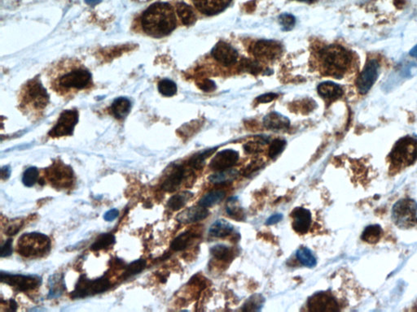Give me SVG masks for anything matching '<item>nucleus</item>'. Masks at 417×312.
<instances>
[{"label": "nucleus", "mask_w": 417, "mask_h": 312, "mask_svg": "<svg viewBox=\"0 0 417 312\" xmlns=\"http://www.w3.org/2000/svg\"><path fill=\"white\" fill-rule=\"evenodd\" d=\"M279 22L284 30H290L294 26L296 20L292 15L284 13V14L280 15L279 17Z\"/></svg>", "instance_id": "nucleus-42"}, {"label": "nucleus", "mask_w": 417, "mask_h": 312, "mask_svg": "<svg viewBox=\"0 0 417 312\" xmlns=\"http://www.w3.org/2000/svg\"><path fill=\"white\" fill-rule=\"evenodd\" d=\"M11 175V169L9 167H3L2 168V178L3 179H8Z\"/></svg>", "instance_id": "nucleus-51"}, {"label": "nucleus", "mask_w": 417, "mask_h": 312, "mask_svg": "<svg viewBox=\"0 0 417 312\" xmlns=\"http://www.w3.org/2000/svg\"><path fill=\"white\" fill-rule=\"evenodd\" d=\"M292 219V226L293 230L299 234H306L311 228V213L304 207H295L291 213Z\"/></svg>", "instance_id": "nucleus-17"}, {"label": "nucleus", "mask_w": 417, "mask_h": 312, "mask_svg": "<svg viewBox=\"0 0 417 312\" xmlns=\"http://www.w3.org/2000/svg\"><path fill=\"white\" fill-rule=\"evenodd\" d=\"M263 125L272 131L286 130L290 126V121L280 113H272L264 117Z\"/></svg>", "instance_id": "nucleus-21"}, {"label": "nucleus", "mask_w": 417, "mask_h": 312, "mask_svg": "<svg viewBox=\"0 0 417 312\" xmlns=\"http://www.w3.org/2000/svg\"><path fill=\"white\" fill-rule=\"evenodd\" d=\"M111 287V282L106 276H101L97 279H88L86 275H82L78 279L75 289L72 292L71 298H84L89 296L102 294Z\"/></svg>", "instance_id": "nucleus-7"}, {"label": "nucleus", "mask_w": 417, "mask_h": 312, "mask_svg": "<svg viewBox=\"0 0 417 312\" xmlns=\"http://www.w3.org/2000/svg\"><path fill=\"white\" fill-rule=\"evenodd\" d=\"M48 178L51 184L58 188H66L71 185L74 174L71 167L62 163H56L48 169Z\"/></svg>", "instance_id": "nucleus-14"}, {"label": "nucleus", "mask_w": 417, "mask_h": 312, "mask_svg": "<svg viewBox=\"0 0 417 312\" xmlns=\"http://www.w3.org/2000/svg\"><path fill=\"white\" fill-rule=\"evenodd\" d=\"M176 12L184 25H191L194 24L196 17L194 11L189 5L185 3H178L176 6Z\"/></svg>", "instance_id": "nucleus-28"}, {"label": "nucleus", "mask_w": 417, "mask_h": 312, "mask_svg": "<svg viewBox=\"0 0 417 312\" xmlns=\"http://www.w3.org/2000/svg\"><path fill=\"white\" fill-rule=\"evenodd\" d=\"M211 55L223 65H231L237 61V51L228 43L224 42H219L217 43L212 49Z\"/></svg>", "instance_id": "nucleus-16"}, {"label": "nucleus", "mask_w": 417, "mask_h": 312, "mask_svg": "<svg viewBox=\"0 0 417 312\" xmlns=\"http://www.w3.org/2000/svg\"><path fill=\"white\" fill-rule=\"evenodd\" d=\"M234 230L233 225L225 220H218L211 225L208 229V234L212 237H222L229 236Z\"/></svg>", "instance_id": "nucleus-24"}, {"label": "nucleus", "mask_w": 417, "mask_h": 312, "mask_svg": "<svg viewBox=\"0 0 417 312\" xmlns=\"http://www.w3.org/2000/svg\"><path fill=\"white\" fill-rule=\"evenodd\" d=\"M197 86L204 92H212L216 89V85L213 81L210 79H200L196 82Z\"/></svg>", "instance_id": "nucleus-44"}, {"label": "nucleus", "mask_w": 417, "mask_h": 312, "mask_svg": "<svg viewBox=\"0 0 417 312\" xmlns=\"http://www.w3.org/2000/svg\"><path fill=\"white\" fill-rule=\"evenodd\" d=\"M186 177V168L182 164L174 165L170 170V174L166 176L162 184V189L164 191L172 193L175 191L184 182Z\"/></svg>", "instance_id": "nucleus-18"}, {"label": "nucleus", "mask_w": 417, "mask_h": 312, "mask_svg": "<svg viewBox=\"0 0 417 312\" xmlns=\"http://www.w3.org/2000/svg\"><path fill=\"white\" fill-rule=\"evenodd\" d=\"M383 230L378 225H369L364 229L362 233V239L366 242L374 244L380 240L382 236Z\"/></svg>", "instance_id": "nucleus-32"}, {"label": "nucleus", "mask_w": 417, "mask_h": 312, "mask_svg": "<svg viewBox=\"0 0 417 312\" xmlns=\"http://www.w3.org/2000/svg\"><path fill=\"white\" fill-rule=\"evenodd\" d=\"M308 308L313 312H334L340 310L338 301L326 292H319L311 296L308 300Z\"/></svg>", "instance_id": "nucleus-11"}, {"label": "nucleus", "mask_w": 417, "mask_h": 312, "mask_svg": "<svg viewBox=\"0 0 417 312\" xmlns=\"http://www.w3.org/2000/svg\"><path fill=\"white\" fill-rule=\"evenodd\" d=\"M286 147V141L282 139H276L272 142L269 148V156L272 159H276L277 156L282 153L284 148Z\"/></svg>", "instance_id": "nucleus-40"}, {"label": "nucleus", "mask_w": 417, "mask_h": 312, "mask_svg": "<svg viewBox=\"0 0 417 312\" xmlns=\"http://www.w3.org/2000/svg\"><path fill=\"white\" fill-rule=\"evenodd\" d=\"M261 144H262V143L250 142V143H246V145L244 146V148H245V151H246L247 153H258L259 151H262V149H261Z\"/></svg>", "instance_id": "nucleus-45"}, {"label": "nucleus", "mask_w": 417, "mask_h": 312, "mask_svg": "<svg viewBox=\"0 0 417 312\" xmlns=\"http://www.w3.org/2000/svg\"><path fill=\"white\" fill-rule=\"evenodd\" d=\"M239 159V153L234 150L227 149L219 151L211 160L210 167L214 171L230 169Z\"/></svg>", "instance_id": "nucleus-15"}, {"label": "nucleus", "mask_w": 417, "mask_h": 312, "mask_svg": "<svg viewBox=\"0 0 417 312\" xmlns=\"http://www.w3.org/2000/svg\"><path fill=\"white\" fill-rule=\"evenodd\" d=\"M21 225L20 224H14L13 225H11L9 227L7 233L8 235H15L18 233L20 229H21Z\"/></svg>", "instance_id": "nucleus-50"}, {"label": "nucleus", "mask_w": 417, "mask_h": 312, "mask_svg": "<svg viewBox=\"0 0 417 312\" xmlns=\"http://www.w3.org/2000/svg\"><path fill=\"white\" fill-rule=\"evenodd\" d=\"M410 55L412 57H417V45L413 47L412 49L410 51Z\"/></svg>", "instance_id": "nucleus-53"}, {"label": "nucleus", "mask_w": 417, "mask_h": 312, "mask_svg": "<svg viewBox=\"0 0 417 312\" xmlns=\"http://www.w3.org/2000/svg\"><path fill=\"white\" fill-rule=\"evenodd\" d=\"M296 258L299 263L307 267H314L317 264V260L311 250L307 247H301L296 252Z\"/></svg>", "instance_id": "nucleus-31"}, {"label": "nucleus", "mask_w": 417, "mask_h": 312, "mask_svg": "<svg viewBox=\"0 0 417 312\" xmlns=\"http://www.w3.org/2000/svg\"><path fill=\"white\" fill-rule=\"evenodd\" d=\"M241 70L242 71L246 72V73H250L252 74H257L261 72L262 67L259 65V63L255 60H251V59H245L241 62L240 64Z\"/></svg>", "instance_id": "nucleus-39"}, {"label": "nucleus", "mask_w": 417, "mask_h": 312, "mask_svg": "<svg viewBox=\"0 0 417 312\" xmlns=\"http://www.w3.org/2000/svg\"><path fill=\"white\" fill-rule=\"evenodd\" d=\"M239 176V171L235 169L223 170L216 171L215 174H211L208 177V181L215 185H223V184L231 183L234 182Z\"/></svg>", "instance_id": "nucleus-25"}, {"label": "nucleus", "mask_w": 417, "mask_h": 312, "mask_svg": "<svg viewBox=\"0 0 417 312\" xmlns=\"http://www.w3.org/2000/svg\"><path fill=\"white\" fill-rule=\"evenodd\" d=\"M278 97V94L276 93H267V94H262L259 96L257 98V101L259 103H266V102H270L273 100L276 99Z\"/></svg>", "instance_id": "nucleus-47"}, {"label": "nucleus", "mask_w": 417, "mask_h": 312, "mask_svg": "<svg viewBox=\"0 0 417 312\" xmlns=\"http://www.w3.org/2000/svg\"><path fill=\"white\" fill-rule=\"evenodd\" d=\"M379 63L376 59H371L367 63L359 76L356 85L360 94H367L376 82L378 77Z\"/></svg>", "instance_id": "nucleus-13"}, {"label": "nucleus", "mask_w": 417, "mask_h": 312, "mask_svg": "<svg viewBox=\"0 0 417 312\" xmlns=\"http://www.w3.org/2000/svg\"><path fill=\"white\" fill-rule=\"evenodd\" d=\"M297 1H300V2L307 3V4H313V3L316 2L317 0H297Z\"/></svg>", "instance_id": "nucleus-55"}, {"label": "nucleus", "mask_w": 417, "mask_h": 312, "mask_svg": "<svg viewBox=\"0 0 417 312\" xmlns=\"http://www.w3.org/2000/svg\"><path fill=\"white\" fill-rule=\"evenodd\" d=\"M116 241L114 235L112 233H104L99 236L94 243L91 246V250L93 251H99L101 250L107 249L112 247Z\"/></svg>", "instance_id": "nucleus-34"}, {"label": "nucleus", "mask_w": 417, "mask_h": 312, "mask_svg": "<svg viewBox=\"0 0 417 312\" xmlns=\"http://www.w3.org/2000/svg\"><path fill=\"white\" fill-rule=\"evenodd\" d=\"M323 67L327 74L340 77L346 71L350 63V55L344 47L338 45L326 47L319 52Z\"/></svg>", "instance_id": "nucleus-4"}, {"label": "nucleus", "mask_w": 417, "mask_h": 312, "mask_svg": "<svg viewBox=\"0 0 417 312\" xmlns=\"http://www.w3.org/2000/svg\"><path fill=\"white\" fill-rule=\"evenodd\" d=\"M100 1L101 0H86V2L87 3L88 5H92V6L97 5Z\"/></svg>", "instance_id": "nucleus-54"}, {"label": "nucleus", "mask_w": 417, "mask_h": 312, "mask_svg": "<svg viewBox=\"0 0 417 312\" xmlns=\"http://www.w3.org/2000/svg\"><path fill=\"white\" fill-rule=\"evenodd\" d=\"M252 52L257 59L274 60L282 53V46L274 40H259L252 47Z\"/></svg>", "instance_id": "nucleus-12"}, {"label": "nucleus", "mask_w": 417, "mask_h": 312, "mask_svg": "<svg viewBox=\"0 0 417 312\" xmlns=\"http://www.w3.org/2000/svg\"><path fill=\"white\" fill-rule=\"evenodd\" d=\"M211 255L217 260L228 261L233 259V251L231 247L223 244L214 246L211 250Z\"/></svg>", "instance_id": "nucleus-33"}, {"label": "nucleus", "mask_w": 417, "mask_h": 312, "mask_svg": "<svg viewBox=\"0 0 417 312\" xmlns=\"http://www.w3.org/2000/svg\"><path fill=\"white\" fill-rule=\"evenodd\" d=\"M20 100L21 110L35 114L45 109L49 101V96L39 80L34 79L23 88Z\"/></svg>", "instance_id": "nucleus-3"}, {"label": "nucleus", "mask_w": 417, "mask_h": 312, "mask_svg": "<svg viewBox=\"0 0 417 312\" xmlns=\"http://www.w3.org/2000/svg\"><path fill=\"white\" fill-rule=\"evenodd\" d=\"M9 306H10L11 310H17V302H15L14 300H10V302H9Z\"/></svg>", "instance_id": "nucleus-52"}, {"label": "nucleus", "mask_w": 417, "mask_h": 312, "mask_svg": "<svg viewBox=\"0 0 417 312\" xmlns=\"http://www.w3.org/2000/svg\"><path fill=\"white\" fill-rule=\"evenodd\" d=\"M119 212L117 209H111L108 211L104 216V219L106 221H113V220L118 217Z\"/></svg>", "instance_id": "nucleus-49"}, {"label": "nucleus", "mask_w": 417, "mask_h": 312, "mask_svg": "<svg viewBox=\"0 0 417 312\" xmlns=\"http://www.w3.org/2000/svg\"><path fill=\"white\" fill-rule=\"evenodd\" d=\"M50 85L62 96H71L92 86V74L76 59H64L49 73Z\"/></svg>", "instance_id": "nucleus-1"}, {"label": "nucleus", "mask_w": 417, "mask_h": 312, "mask_svg": "<svg viewBox=\"0 0 417 312\" xmlns=\"http://www.w3.org/2000/svg\"><path fill=\"white\" fill-rule=\"evenodd\" d=\"M158 90L162 95L171 97L177 93V86L170 80L164 79L158 84Z\"/></svg>", "instance_id": "nucleus-37"}, {"label": "nucleus", "mask_w": 417, "mask_h": 312, "mask_svg": "<svg viewBox=\"0 0 417 312\" xmlns=\"http://www.w3.org/2000/svg\"><path fill=\"white\" fill-rule=\"evenodd\" d=\"M39 178V170L37 167H31L25 170L23 174L22 182L26 187L35 186Z\"/></svg>", "instance_id": "nucleus-38"}, {"label": "nucleus", "mask_w": 417, "mask_h": 312, "mask_svg": "<svg viewBox=\"0 0 417 312\" xmlns=\"http://www.w3.org/2000/svg\"><path fill=\"white\" fill-rule=\"evenodd\" d=\"M131 110V102L126 98H118L115 100L111 107L113 116L117 119L125 118Z\"/></svg>", "instance_id": "nucleus-30"}, {"label": "nucleus", "mask_w": 417, "mask_h": 312, "mask_svg": "<svg viewBox=\"0 0 417 312\" xmlns=\"http://www.w3.org/2000/svg\"><path fill=\"white\" fill-rule=\"evenodd\" d=\"M283 218H284V217H283V215L280 214V213H276V214L272 215V216H271L270 217H268L267 220L266 221V225H276L277 223L282 221Z\"/></svg>", "instance_id": "nucleus-48"}, {"label": "nucleus", "mask_w": 417, "mask_h": 312, "mask_svg": "<svg viewBox=\"0 0 417 312\" xmlns=\"http://www.w3.org/2000/svg\"><path fill=\"white\" fill-rule=\"evenodd\" d=\"M318 93L322 98L332 102L342 97L343 94L342 88L332 82H325L318 86Z\"/></svg>", "instance_id": "nucleus-23"}, {"label": "nucleus", "mask_w": 417, "mask_h": 312, "mask_svg": "<svg viewBox=\"0 0 417 312\" xmlns=\"http://www.w3.org/2000/svg\"><path fill=\"white\" fill-rule=\"evenodd\" d=\"M146 264H147V263H146L145 259H143L131 262L129 265L126 267L125 271L123 274V278L128 279V278H132L134 275L140 273L145 268Z\"/></svg>", "instance_id": "nucleus-36"}, {"label": "nucleus", "mask_w": 417, "mask_h": 312, "mask_svg": "<svg viewBox=\"0 0 417 312\" xmlns=\"http://www.w3.org/2000/svg\"><path fill=\"white\" fill-rule=\"evenodd\" d=\"M78 121V113L76 110L65 111L59 116L54 128L48 134L51 137H65L73 134L74 127Z\"/></svg>", "instance_id": "nucleus-10"}, {"label": "nucleus", "mask_w": 417, "mask_h": 312, "mask_svg": "<svg viewBox=\"0 0 417 312\" xmlns=\"http://www.w3.org/2000/svg\"><path fill=\"white\" fill-rule=\"evenodd\" d=\"M13 254V240L9 239L1 248V257H9Z\"/></svg>", "instance_id": "nucleus-46"}, {"label": "nucleus", "mask_w": 417, "mask_h": 312, "mask_svg": "<svg viewBox=\"0 0 417 312\" xmlns=\"http://www.w3.org/2000/svg\"><path fill=\"white\" fill-rule=\"evenodd\" d=\"M226 213L231 218L236 221H242L246 218V214L240 204L237 197H232L227 200Z\"/></svg>", "instance_id": "nucleus-27"}, {"label": "nucleus", "mask_w": 417, "mask_h": 312, "mask_svg": "<svg viewBox=\"0 0 417 312\" xmlns=\"http://www.w3.org/2000/svg\"><path fill=\"white\" fill-rule=\"evenodd\" d=\"M192 197H193V193L191 191L185 190V191L180 192L172 196L171 198L168 200V207L172 211L180 210L188 203L189 200L192 199Z\"/></svg>", "instance_id": "nucleus-26"}, {"label": "nucleus", "mask_w": 417, "mask_h": 312, "mask_svg": "<svg viewBox=\"0 0 417 312\" xmlns=\"http://www.w3.org/2000/svg\"><path fill=\"white\" fill-rule=\"evenodd\" d=\"M264 298L261 295H254L248 300L244 306L245 310H259V307L262 306Z\"/></svg>", "instance_id": "nucleus-41"}, {"label": "nucleus", "mask_w": 417, "mask_h": 312, "mask_svg": "<svg viewBox=\"0 0 417 312\" xmlns=\"http://www.w3.org/2000/svg\"><path fill=\"white\" fill-rule=\"evenodd\" d=\"M263 167V163L260 161H254L250 163L247 167L244 169L243 174L244 177L246 178H250L252 175H254L255 172L261 169Z\"/></svg>", "instance_id": "nucleus-43"}, {"label": "nucleus", "mask_w": 417, "mask_h": 312, "mask_svg": "<svg viewBox=\"0 0 417 312\" xmlns=\"http://www.w3.org/2000/svg\"><path fill=\"white\" fill-rule=\"evenodd\" d=\"M225 192L222 190H215L204 194L198 202L199 206L208 208L214 206L223 201L225 198Z\"/></svg>", "instance_id": "nucleus-29"}, {"label": "nucleus", "mask_w": 417, "mask_h": 312, "mask_svg": "<svg viewBox=\"0 0 417 312\" xmlns=\"http://www.w3.org/2000/svg\"><path fill=\"white\" fill-rule=\"evenodd\" d=\"M51 244V240L45 234L25 233L19 238L17 251L25 258L41 257L49 252Z\"/></svg>", "instance_id": "nucleus-5"}, {"label": "nucleus", "mask_w": 417, "mask_h": 312, "mask_svg": "<svg viewBox=\"0 0 417 312\" xmlns=\"http://www.w3.org/2000/svg\"><path fill=\"white\" fill-rule=\"evenodd\" d=\"M392 220L400 229H411L417 225V202L411 198H403L392 208Z\"/></svg>", "instance_id": "nucleus-6"}, {"label": "nucleus", "mask_w": 417, "mask_h": 312, "mask_svg": "<svg viewBox=\"0 0 417 312\" xmlns=\"http://www.w3.org/2000/svg\"><path fill=\"white\" fill-rule=\"evenodd\" d=\"M216 148H212V149L205 150V151H201L200 153H197L196 155H193L189 161H188V165L191 167H193L195 169H200L201 167L204 166V161L206 160L208 156H211L212 154L215 151Z\"/></svg>", "instance_id": "nucleus-35"}, {"label": "nucleus", "mask_w": 417, "mask_h": 312, "mask_svg": "<svg viewBox=\"0 0 417 312\" xmlns=\"http://www.w3.org/2000/svg\"><path fill=\"white\" fill-rule=\"evenodd\" d=\"M417 159V141L412 137L400 139L391 153V159L396 167L410 165Z\"/></svg>", "instance_id": "nucleus-8"}, {"label": "nucleus", "mask_w": 417, "mask_h": 312, "mask_svg": "<svg viewBox=\"0 0 417 312\" xmlns=\"http://www.w3.org/2000/svg\"><path fill=\"white\" fill-rule=\"evenodd\" d=\"M141 25L143 30L151 37H165L175 29L174 9L167 3H156L143 13Z\"/></svg>", "instance_id": "nucleus-2"}, {"label": "nucleus", "mask_w": 417, "mask_h": 312, "mask_svg": "<svg viewBox=\"0 0 417 312\" xmlns=\"http://www.w3.org/2000/svg\"><path fill=\"white\" fill-rule=\"evenodd\" d=\"M192 2L200 13L211 16L223 12L231 0H192Z\"/></svg>", "instance_id": "nucleus-19"}, {"label": "nucleus", "mask_w": 417, "mask_h": 312, "mask_svg": "<svg viewBox=\"0 0 417 312\" xmlns=\"http://www.w3.org/2000/svg\"><path fill=\"white\" fill-rule=\"evenodd\" d=\"M208 216V211L207 210V208L197 205L183 211L182 213L178 214L177 220L183 224H192L203 221L207 218Z\"/></svg>", "instance_id": "nucleus-20"}, {"label": "nucleus", "mask_w": 417, "mask_h": 312, "mask_svg": "<svg viewBox=\"0 0 417 312\" xmlns=\"http://www.w3.org/2000/svg\"><path fill=\"white\" fill-rule=\"evenodd\" d=\"M200 233L196 231L189 229L178 236L172 241L170 248L174 251H181L188 248L196 238H198Z\"/></svg>", "instance_id": "nucleus-22"}, {"label": "nucleus", "mask_w": 417, "mask_h": 312, "mask_svg": "<svg viewBox=\"0 0 417 312\" xmlns=\"http://www.w3.org/2000/svg\"><path fill=\"white\" fill-rule=\"evenodd\" d=\"M1 281L3 283L9 285L19 291L23 292L35 290L42 283L41 278L38 275H17L5 272L1 273Z\"/></svg>", "instance_id": "nucleus-9"}]
</instances>
